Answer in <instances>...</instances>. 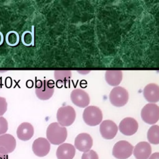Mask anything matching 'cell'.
I'll return each mask as SVG.
<instances>
[{"label": "cell", "instance_id": "1", "mask_svg": "<svg viewBox=\"0 0 159 159\" xmlns=\"http://www.w3.org/2000/svg\"><path fill=\"white\" fill-rule=\"evenodd\" d=\"M47 139L53 145L63 143L67 137V130L65 127L60 125L58 122L51 123L47 129Z\"/></svg>", "mask_w": 159, "mask_h": 159}, {"label": "cell", "instance_id": "2", "mask_svg": "<svg viewBox=\"0 0 159 159\" xmlns=\"http://www.w3.org/2000/svg\"><path fill=\"white\" fill-rule=\"evenodd\" d=\"M55 83L52 80H37L35 83V94L40 100H48L53 94Z\"/></svg>", "mask_w": 159, "mask_h": 159}, {"label": "cell", "instance_id": "3", "mask_svg": "<svg viewBox=\"0 0 159 159\" xmlns=\"http://www.w3.org/2000/svg\"><path fill=\"white\" fill-rule=\"evenodd\" d=\"M76 118V112L74 108L70 106H65L60 107L57 112L58 123L63 126L71 125Z\"/></svg>", "mask_w": 159, "mask_h": 159}, {"label": "cell", "instance_id": "4", "mask_svg": "<svg viewBox=\"0 0 159 159\" xmlns=\"http://www.w3.org/2000/svg\"><path fill=\"white\" fill-rule=\"evenodd\" d=\"M83 118L87 125L96 126L101 122L102 113L98 107L91 106L86 107L84 110Z\"/></svg>", "mask_w": 159, "mask_h": 159}, {"label": "cell", "instance_id": "5", "mask_svg": "<svg viewBox=\"0 0 159 159\" xmlns=\"http://www.w3.org/2000/svg\"><path fill=\"white\" fill-rule=\"evenodd\" d=\"M129 99V93L123 87H114L109 94V100L111 103L116 107L124 106Z\"/></svg>", "mask_w": 159, "mask_h": 159}, {"label": "cell", "instance_id": "6", "mask_svg": "<svg viewBox=\"0 0 159 159\" xmlns=\"http://www.w3.org/2000/svg\"><path fill=\"white\" fill-rule=\"evenodd\" d=\"M141 117L147 124L157 123L159 120V107L153 103L146 104L141 111Z\"/></svg>", "mask_w": 159, "mask_h": 159}, {"label": "cell", "instance_id": "7", "mask_svg": "<svg viewBox=\"0 0 159 159\" xmlns=\"http://www.w3.org/2000/svg\"><path fill=\"white\" fill-rule=\"evenodd\" d=\"M133 149V145L129 142L120 140L114 145L112 155L117 159H127L132 155Z\"/></svg>", "mask_w": 159, "mask_h": 159}, {"label": "cell", "instance_id": "8", "mask_svg": "<svg viewBox=\"0 0 159 159\" xmlns=\"http://www.w3.org/2000/svg\"><path fill=\"white\" fill-rule=\"evenodd\" d=\"M32 149L36 156L43 157L49 153L50 150V144L47 139L39 137L34 141Z\"/></svg>", "mask_w": 159, "mask_h": 159}, {"label": "cell", "instance_id": "9", "mask_svg": "<svg viewBox=\"0 0 159 159\" xmlns=\"http://www.w3.org/2000/svg\"><path fill=\"white\" fill-rule=\"evenodd\" d=\"M101 136L107 140L112 139L116 135L118 128L117 125L111 120H106L102 122L99 126Z\"/></svg>", "mask_w": 159, "mask_h": 159}, {"label": "cell", "instance_id": "10", "mask_svg": "<svg viewBox=\"0 0 159 159\" xmlns=\"http://www.w3.org/2000/svg\"><path fill=\"white\" fill-rule=\"evenodd\" d=\"M139 127L138 122L132 117H125L122 119L119 125L120 132L127 136L132 135L137 132Z\"/></svg>", "mask_w": 159, "mask_h": 159}, {"label": "cell", "instance_id": "11", "mask_svg": "<svg viewBox=\"0 0 159 159\" xmlns=\"http://www.w3.org/2000/svg\"><path fill=\"white\" fill-rule=\"evenodd\" d=\"M16 147V140L12 135L5 134L0 135V153L7 155L12 152Z\"/></svg>", "mask_w": 159, "mask_h": 159}, {"label": "cell", "instance_id": "12", "mask_svg": "<svg viewBox=\"0 0 159 159\" xmlns=\"http://www.w3.org/2000/svg\"><path fill=\"white\" fill-rule=\"evenodd\" d=\"M70 98L72 102L80 107H86L89 103L88 94L81 89L73 90L70 94Z\"/></svg>", "mask_w": 159, "mask_h": 159}, {"label": "cell", "instance_id": "13", "mask_svg": "<svg viewBox=\"0 0 159 159\" xmlns=\"http://www.w3.org/2000/svg\"><path fill=\"white\" fill-rule=\"evenodd\" d=\"M93 139L87 133L78 134L75 140V146L80 152H86L90 150L93 146Z\"/></svg>", "mask_w": 159, "mask_h": 159}, {"label": "cell", "instance_id": "14", "mask_svg": "<svg viewBox=\"0 0 159 159\" xmlns=\"http://www.w3.org/2000/svg\"><path fill=\"white\" fill-rule=\"evenodd\" d=\"M34 127L30 123L22 122L20 124L17 129V136L19 139L22 141H27L30 140L34 135Z\"/></svg>", "mask_w": 159, "mask_h": 159}, {"label": "cell", "instance_id": "15", "mask_svg": "<svg viewBox=\"0 0 159 159\" xmlns=\"http://www.w3.org/2000/svg\"><path fill=\"white\" fill-rule=\"evenodd\" d=\"M75 155V147L73 145L68 143L60 145L56 152L57 159H73Z\"/></svg>", "mask_w": 159, "mask_h": 159}, {"label": "cell", "instance_id": "16", "mask_svg": "<svg viewBox=\"0 0 159 159\" xmlns=\"http://www.w3.org/2000/svg\"><path fill=\"white\" fill-rule=\"evenodd\" d=\"M151 153V146L147 142L138 143L134 149V155L136 159H148Z\"/></svg>", "mask_w": 159, "mask_h": 159}, {"label": "cell", "instance_id": "17", "mask_svg": "<svg viewBox=\"0 0 159 159\" xmlns=\"http://www.w3.org/2000/svg\"><path fill=\"white\" fill-rule=\"evenodd\" d=\"M143 96L145 99L150 103L159 101V86L155 83L147 84L144 88Z\"/></svg>", "mask_w": 159, "mask_h": 159}, {"label": "cell", "instance_id": "18", "mask_svg": "<svg viewBox=\"0 0 159 159\" xmlns=\"http://www.w3.org/2000/svg\"><path fill=\"white\" fill-rule=\"evenodd\" d=\"M106 82L112 86H117L122 81V72L120 70H107L105 73Z\"/></svg>", "mask_w": 159, "mask_h": 159}, {"label": "cell", "instance_id": "19", "mask_svg": "<svg viewBox=\"0 0 159 159\" xmlns=\"http://www.w3.org/2000/svg\"><path fill=\"white\" fill-rule=\"evenodd\" d=\"M54 78L58 85H63L71 79V72L70 70H56L54 71Z\"/></svg>", "mask_w": 159, "mask_h": 159}, {"label": "cell", "instance_id": "20", "mask_svg": "<svg viewBox=\"0 0 159 159\" xmlns=\"http://www.w3.org/2000/svg\"><path fill=\"white\" fill-rule=\"evenodd\" d=\"M147 139L152 144H159V125L151 126L147 132Z\"/></svg>", "mask_w": 159, "mask_h": 159}, {"label": "cell", "instance_id": "21", "mask_svg": "<svg viewBox=\"0 0 159 159\" xmlns=\"http://www.w3.org/2000/svg\"><path fill=\"white\" fill-rule=\"evenodd\" d=\"M6 42L9 45H16L19 42V36L16 32H11L7 34Z\"/></svg>", "mask_w": 159, "mask_h": 159}, {"label": "cell", "instance_id": "22", "mask_svg": "<svg viewBox=\"0 0 159 159\" xmlns=\"http://www.w3.org/2000/svg\"><path fill=\"white\" fill-rule=\"evenodd\" d=\"M8 129L7 120L2 116H0V135L4 134Z\"/></svg>", "mask_w": 159, "mask_h": 159}, {"label": "cell", "instance_id": "23", "mask_svg": "<svg viewBox=\"0 0 159 159\" xmlns=\"http://www.w3.org/2000/svg\"><path fill=\"white\" fill-rule=\"evenodd\" d=\"M81 159H99V157L95 151L89 150L86 152H84L82 155Z\"/></svg>", "mask_w": 159, "mask_h": 159}, {"label": "cell", "instance_id": "24", "mask_svg": "<svg viewBox=\"0 0 159 159\" xmlns=\"http://www.w3.org/2000/svg\"><path fill=\"white\" fill-rule=\"evenodd\" d=\"M7 103L4 98L0 96V116H2L7 111Z\"/></svg>", "mask_w": 159, "mask_h": 159}, {"label": "cell", "instance_id": "25", "mask_svg": "<svg viewBox=\"0 0 159 159\" xmlns=\"http://www.w3.org/2000/svg\"><path fill=\"white\" fill-rule=\"evenodd\" d=\"M149 159H159V152H155L152 154Z\"/></svg>", "mask_w": 159, "mask_h": 159}, {"label": "cell", "instance_id": "26", "mask_svg": "<svg viewBox=\"0 0 159 159\" xmlns=\"http://www.w3.org/2000/svg\"><path fill=\"white\" fill-rule=\"evenodd\" d=\"M8 155L0 153V159H8Z\"/></svg>", "mask_w": 159, "mask_h": 159}, {"label": "cell", "instance_id": "27", "mask_svg": "<svg viewBox=\"0 0 159 159\" xmlns=\"http://www.w3.org/2000/svg\"><path fill=\"white\" fill-rule=\"evenodd\" d=\"M2 41H3V36L2 34L0 32V45L2 43Z\"/></svg>", "mask_w": 159, "mask_h": 159}, {"label": "cell", "instance_id": "28", "mask_svg": "<svg viewBox=\"0 0 159 159\" xmlns=\"http://www.w3.org/2000/svg\"><path fill=\"white\" fill-rule=\"evenodd\" d=\"M1 80H0V89H1Z\"/></svg>", "mask_w": 159, "mask_h": 159}]
</instances>
